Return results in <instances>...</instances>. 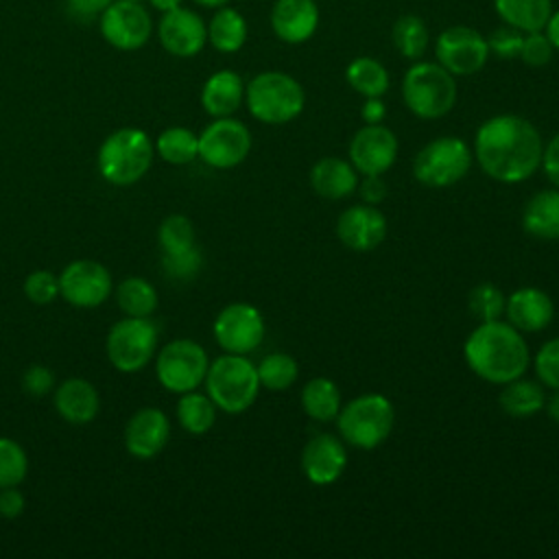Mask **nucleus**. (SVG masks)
Instances as JSON below:
<instances>
[{
    "label": "nucleus",
    "mask_w": 559,
    "mask_h": 559,
    "mask_svg": "<svg viewBox=\"0 0 559 559\" xmlns=\"http://www.w3.org/2000/svg\"><path fill=\"white\" fill-rule=\"evenodd\" d=\"M544 140L535 124L515 114L485 120L474 138V157L480 170L500 183H522L542 164Z\"/></svg>",
    "instance_id": "nucleus-1"
},
{
    "label": "nucleus",
    "mask_w": 559,
    "mask_h": 559,
    "mask_svg": "<svg viewBox=\"0 0 559 559\" xmlns=\"http://www.w3.org/2000/svg\"><path fill=\"white\" fill-rule=\"evenodd\" d=\"M467 367L489 384H507L522 378L531 365L526 338L509 321H480L463 345Z\"/></svg>",
    "instance_id": "nucleus-2"
},
{
    "label": "nucleus",
    "mask_w": 559,
    "mask_h": 559,
    "mask_svg": "<svg viewBox=\"0 0 559 559\" xmlns=\"http://www.w3.org/2000/svg\"><path fill=\"white\" fill-rule=\"evenodd\" d=\"M203 384L216 408L229 415L251 408L262 389L255 365L245 354L227 352L210 362Z\"/></svg>",
    "instance_id": "nucleus-3"
},
{
    "label": "nucleus",
    "mask_w": 559,
    "mask_h": 559,
    "mask_svg": "<svg viewBox=\"0 0 559 559\" xmlns=\"http://www.w3.org/2000/svg\"><path fill=\"white\" fill-rule=\"evenodd\" d=\"M155 144L146 131L124 127L105 138L98 148V173L114 186H131L140 181L153 164Z\"/></svg>",
    "instance_id": "nucleus-4"
},
{
    "label": "nucleus",
    "mask_w": 559,
    "mask_h": 559,
    "mask_svg": "<svg viewBox=\"0 0 559 559\" xmlns=\"http://www.w3.org/2000/svg\"><path fill=\"white\" fill-rule=\"evenodd\" d=\"M334 421L343 443L373 450L389 439L395 424V411L386 395L362 393L345 402Z\"/></svg>",
    "instance_id": "nucleus-5"
},
{
    "label": "nucleus",
    "mask_w": 559,
    "mask_h": 559,
    "mask_svg": "<svg viewBox=\"0 0 559 559\" xmlns=\"http://www.w3.org/2000/svg\"><path fill=\"white\" fill-rule=\"evenodd\" d=\"M245 103L255 120L264 124H286L304 111L306 94L290 74L269 70L249 81Z\"/></svg>",
    "instance_id": "nucleus-6"
},
{
    "label": "nucleus",
    "mask_w": 559,
    "mask_h": 559,
    "mask_svg": "<svg viewBox=\"0 0 559 559\" xmlns=\"http://www.w3.org/2000/svg\"><path fill=\"white\" fill-rule=\"evenodd\" d=\"M402 98L411 114L424 120L443 118L456 103V83L441 63L419 61L402 81Z\"/></svg>",
    "instance_id": "nucleus-7"
},
{
    "label": "nucleus",
    "mask_w": 559,
    "mask_h": 559,
    "mask_svg": "<svg viewBox=\"0 0 559 559\" xmlns=\"http://www.w3.org/2000/svg\"><path fill=\"white\" fill-rule=\"evenodd\" d=\"M474 153L456 135H441L421 146L413 159V175L428 188L459 183L472 168Z\"/></svg>",
    "instance_id": "nucleus-8"
},
{
    "label": "nucleus",
    "mask_w": 559,
    "mask_h": 559,
    "mask_svg": "<svg viewBox=\"0 0 559 559\" xmlns=\"http://www.w3.org/2000/svg\"><path fill=\"white\" fill-rule=\"evenodd\" d=\"M157 349V325L151 317H124L116 321L105 341L109 362L122 373L144 369Z\"/></svg>",
    "instance_id": "nucleus-9"
},
{
    "label": "nucleus",
    "mask_w": 559,
    "mask_h": 559,
    "mask_svg": "<svg viewBox=\"0 0 559 559\" xmlns=\"http://www.w3.org/2000/svg\"><path fill=\"white\" fill-rule=\"evenodd\" d=\"M210 367L207 352L192 338H175L157 352L155 376L170 393H188L203 384Z\"/></svg>",
    "instance_id": "nucleus-10"
},
{
    "label": "nucleus",
    "mask_w": 559,
    "mask_h": 559,
    "mask_svg": "<svg viewBox=\"0 0 559 559\" xmlns=\"http://www.w3.org/2000/svg\"><path fill=\"white\" fill-rule=\"evenodd\" d=\"M251 151V131L245 122L225 116L214 118L199 133V157L218 170L234 168L247 159Z\"/></svg>",
    "instance_id": "nucleus-11"
},
{
    "label": "nucleus",
    "mask_w": 559,
    "mask_h": 559,
    "mask_svg": "<svg viewBox=\"0 0 559 559\" xmlns=\"http://www.w3.org/2000/svg\"><path fill=\"white\" fill-rule=\"evenodd\" d=\"M214 341L227 354H251L264 341V317L262 312L245 301L225 306L212 325Z\"/></svg>",
    "instance_id": "nucleus-12"
},
{
    "label": "nucleus",
    "mask_w": 559,
    "mask_h": 559,
    "mask_svg": "<svg viewBox=\"0 0 559 559\" xmlns=\"http://www.w3.org/2000/svg\"><path fill=\"white\" fill-rule=\"evenodd\" d=\"M98 26L105 41L124 52L142 48L153 33L151 13L138 0H114L100 13Z\"/></svg>",
    "instance_id": "nucleus-13"
},
{
    "label": "nucleus",
    "mask_w": 559,
    "mask_h": 559,
    "mask_svg": "<svg viewBox=\"0 0 559 559\" xmlns=\"http://www.w3.org/2000/svg\"><path fill=\"white\" fill-rule=\"evenodd\" d=\"M111 288V273L96 260H74L59 273V297L76 308L100 306Z\"/></svg>",
    "instance_id": "nucleus-14"
},
{
    "label": "nucleus",
    "mask_w": 559,
    "mask_h": 559,
    "mask_svg": "<svg viewBox=\"0 0 559 559\" xmlns=\"http://www.w3.org/2000/svg\"><path fill=\"white\" fill-rule=\"evenodd\" d=\"M435 55L450 74L465 76L478 72L485 66L489 46L478 31L469 26H450L437 37Z\"/></svg>",
    "instance_id": "nucleus-15"
},
{
    "label": "nucleus",
    "mask_w": 559,
    "mask_h": 559,
    "mask_svg": "<svg viewBox=\"0 0 559 559\" xmlns=\"http://www.w3.org/2000/svg\"><path fill=\"white\" fill-rule=\"evenodd\" d=\"M347 153L360 175H384L397 159V138L384 124H365L354 133Z\"/></svg>",
    "instance_id": "nucleus-16"
},
{
    "label": "nucleus",
    "mask_w": 559,
    "mask_h": 559,
    "mask_svg": "<svg viewBox=\"0 0 559 559\" xmlns=\"http://www.w3.org/2000/svg\"><path fill=\"white\" fill-rule=\"evenodd\" d=\"M157 37L166 52L173 57H194L207 41V26L199 13L177 7L166 11L157 24Z\"/></svg>",
    "instance_id": "nucleus-17"
},
{
    "label": "nucleus",
    "mask_w": 559,
    "mask_h": 559,
    "mask_svg": "<svg viewBox=\"0 0 559 559\" xmlns=\"http://www.w3.org/2000/svg\"><path fill=\"white\" fill-rule=\"evenodd\" d=\"M336 236L352 251H373L386 238V218L378 205H349L336 221Z\"/></svg>",
    "instance_id": "nucleus-18"
},
{
    "label": "nucleus",
    "mask_w": 559,
    "mask_h": 559,
    "mask_svg": "<svg viewBox=\"0 0 559 559\" xmlns=\"http://www.w3.org/2000/svg\"><path fill=\"white\" fill-rule=\"evenodd\" d=\"M347 465V450L343 439L319 432L306 441L301 450V472L312 485H332L341 478Z\"/></svg>",
    "instance_id": "nucleus-19"
},
{
    "label": "nucleus",
    "mask_w": 559,
    "mask_h": 559,
    "mask_svg": "<svg viewBox=\"0 0 559 559\" xmlns=\"http://www.w3.org/2000/svg\"><path fill=\"white\" fill-rule=\"evenodd\" d=\"M170 439V419L155 406L135 411L124 426V448L135 459L157 456Z\"/></svg>",
    "instance_id": "nucleus-20"
},
{
    "label": "nucleus",
    "mask_w": 559,
    "mask_h": 559,
    "mask_svg": "<svg viewBox=\"0 0 559 559\" xmlns=\"http://www.w3.org/2000/svg\"><path fill=\"white\" fill-rule=\"evenodd\" d=\"M504 317L520 332H542L555 317V304L546 290L522 286L507 295Z\"/></svg>",
    "instance_id": "nucleus-21"
},
{
    "label": "nucleus",
    "mask_w": 559,
    "mask_h": 559,
    "mask_svg": "<svg viewBox=\"0 0 559 559\" xmlns=\"http://www.w3.org/2000/svg\"><path fill=\"white\" fill-rule=\"evenodd\" d=\"M319 24V9L312 0H277L271 11V26L286 44L310 39Z\"/></svg>",
    "instance_id": "nucleus-22"
},
{
    "label": "nucleus",
    "mask_w": 559,
    "mask_h": 559,
    "mask_svg": "<svg viewBox=\"0 0 559 559\" xmlns=\"http://www.w3.org/2000/svg\"><path fill=\"white\" fill-rule=\"evenodd\" d=\"M55 408L68 424L83 426L98 415L100 397L90 380L68 378L55 389Z\"/></svg>",
    "instance_id": "nucleus-23"
},
{
    "label": "nucleus",
    "mask_w": 559,
    "mask_h": 559,
    "mask_svg": "<svg viewBox=\"0 0 559 559\" xmlns=\"http://www.w3.org/2000/svg\"><path fill=\"white\" fill-rule=\"evenodd\" d=\"M310 186L312 190L330 201H341L356 192L358 188V170L352 162L341 157H321L310 168Z\"/></svg>",
    "instance_id": "nucleus-24"
},
{
    "label": "nucleus",
    "mask_w": 559,
    "mask_h": 559,
    "mask_svg": "<svg viewBox=\"0 0 559 559\" xmlns=\"http://www.w3.org/2000/svg\"><path fill=\"white\" fill-rule=\"evenodd\" d=\"M245 100V83L234 70H218L203 83L201 105L212 118H225L238 111Z\"/></svg>",
    "instance_id": "nucleus-25"
},
{
    "label": "nucleus",
    "mask_w": 559,
    "mask_h": 559,
    "mask_svg": "<svg viewBox=\"0 0 559 559\" xmlns=\"http://www.w3.org/2000/svg\"><path fill=\"white\" fill-rule=\"evenodd\" d=\"M522 227L528 236L559 240V188L539 190L526 201Z\"/></svg>",
    "instance_id": "nucleus-26"
},
{
    "label": "nucleus",
    "mask_w": 559,
    "mask_h": 559,
    "mask_svg": "<svg viewBox=\"0 0 559 559\" xmlns=\"http://www.w3.org/2000/svg\"><path fill=\"white\" fill-rule=\"evenodd\" d=\"M341 402V389L330 378H312L301 389V408L310 419L319 424L334 421L343 406Z\"/></svg>",
    "instance_id": "nucleus-27"
},
{
    "label": "nucleus",
    "mask_w": 559,
    "mask_h": 559,
    "mask_svg": "<svg viewBox=\"0 0 559 559\" xmlns=\"http://www.w3.org/2000/svg\"><path fill=\"white\" fill-rule=\"evenodd\" d=\"M546 404V391L544 384L537 380H526V378H515L507 384H502L500 391V408L515 419L531 417L539 413Z\"/></svg>",
    "instance_id": "nucleus-28"
},
{
    "label": "nucleus",
    "mask_w": 559,
    "mask_h": 559,
    "mask_svg": "<svg viewBox=\"0 0 559 559\" xmlns=\"http://www.w3.org/2000/svg\"><path fill=\"white\" fill-rule=\"evenodd\" d=\"M496 11L504 24L526 33L542 31L552 13L550 0H496Z\"/></svg>",
    "instance_id": "nucleus-29"
},
{
    "label": "nucleus",
    "mask_w": 559,
    "mask_h": 559,
    "mask_svg": "<svg viewBox=\"0 0 559 559\" xmlns=\"http://www.w3.org/2000/svg\"><path fill=\"white\" fill-rule=\"evenodd\" d=\"M216 404L210 400L207 393L188 391L181 393L175 415L179 426L190 435H205L216 424Z\"/></svg>",
    "instance_id": "nucleus-30"
},
{
    "label": "nucleus",
    "mask_w": 559,
    "mask_h": 559,
    "mask_svg": "<svg viewBox=\"0 0 559 559\" xmlns=\"http://www.w3.org/2000/svg\"><path fill=\"white\" fill-rule=\"evenodd\" d=\"M207 39L218 52H236L247 39L245 17L229 7H223L214 13L207 26Z\"/></svg>",
    "instance_id": "nucleus-31"
},
{
    "label": "nucleus",
    "mask_w": 559,
    "mask_h": 559,
    "mask_svg": "<svg viewBox=\"0 0 559 559\" xmlns=\"http://www.w3.org/2000/svg\"><path fill=\"white\" fill-rule=\"evenodd\" d=\"M116 301L127 317H151L159 304L155 286L140 275H129L120 282L116 288Z\"/></svg>",
    "instance_id": "nucleus-32"
},
{
    "label": "nucleus",
    "mask_w": 559,
    "mask_h": 559,
    "mask_svg": "<svg viewBox=\"0 0 559 559\" xmlns=\"http://www.w3.org/2000/svg\"><path fill=\"white\" fill-rule=\"evenodd\" d=\"M157 155L173 166H186L199 157V135L186 127H168L157 135Z\"/></svg>",
    "instance_id": "nucleus-33"
},
{
    "label": "nucleus",
    "mask_w": 559,
    "mask_h": 559,
    "mask_svg": "<svg viewBox=\"0 0 559 559\" xmlns=\"http://www.w3.org/2000/svg\"><path fill=\"white\" fill-rule=\"evenodd\" d=\"M345 79L352 85V90L362 94L365 98L382 96L389 90V72H386V68L380 61L371 59V57H356L347 66Z\"/></svg>",
    "instance_id": "nucleus-34"
},
{
    "label": "nucleus",
    "mask_w": 559,
    "mask_h": 559,
    "mask_svg": "<svg viewBox=\"0 0 559 559\" xmlns=\"http://www.w3.org/2000/svg\"><path fill=\"white\" fill-rule=\"evenodd\" d=\"M258 378L260 386L269 391H286L293 386L299 378V365L290 354L284 352H271L266 354L258 365Z\"/></svg>",
    "instance_id": "nucleus-35"
},
{
    "label": "nucleus",
    "mask_w": 559,
    "mask_h": 559,
    "mask_svg": "<svg viewBox=\"0 0 559 559\" xmlns=\"http://www.w3.org/2000/svg\"><path fill=\"white\" fill-rule=\"evenodd\" d=\"M393 44L406 59H419L428 48V28L417 15H402L393 26Z\"/></svg>",
    "instance_id": "nucleus-36"
},
{
    "label": "nucleus",
    "mask_w": 559,
    "mask_h": 559,
    "mask_svg": "<svg viewBox=\"0 0 559 559\" xmlns=\"http://www.w3.org/2000/svg\"><path fill=\"white\" fill-rule=\"evenodd\" d=\"M157 240L162 247L164 255H175V253H183L194 245V225L188 216L183 214H170L162 221L159 231H157Z\"/></svg>",
    "instance_id": "nucleus-37"
},
{
    "label": "nucleus",
    "mask_w": 559,
    "mask_h": 559,
    "mask_svg": "<svg viewBox=\"0 0 559 559\" xmlns=\"http://www.w3.org/2000/svg\"><path fill=\"white\" fill-rule=\"evenodd\" d=\"M507 295L491 282L476 284L467 295V308L474 319L480 321H493L504 314Z\"/></svg>",
    "instance_id": "nucleus-38"
},
{
    "label": "nucleus",
    "mask_w": 559,
    "mask_h": 559,
    "mask_svg": "<svg viewBox=\"0 0 559 559\" xmlns=\"http://www.w3.org/2000/svg\"><path fill=\"white\" fill-rule=\"evenodd\" d=\"M28 472V456L24 448L11 439L0 437V489L2 487H17Z\"/></svg>",
    "instance_id": "nucleus-39"
},
{
    "label": "nucleus",
    "mask_w": 559,
    "mask_h": 559,
    "mask_svg": "<svg viewBox=\"0 0 559 559\" xmlns=\"http://www.w3.org/2000/svg\"><path fill=\"white\" fill-rule=\"evenodd\" d=\"M533 367L537 380L552 389L559 391V336L546 341L533 356Z\"/></svg>",
    "instance_id": "nucleus-40"
},
{
    "label": "nucleus",
    "mask_w": 559,
    "mask_h": 559,
    "mask_svg": "<svg viewBox=\"0 0 559 559\" xmlns=\"http://www.w3.org/2000/svg\"><path fill=\"white\" fill-rule=\"evenodd\" d=\"M24 295L33 304H39V306L50 304L52 299L59 297V275L46 269L28 273L24 280Z\"/></svg>",
    "instance_id": "nucleus-41"
},
{
    "label": "nucleus",
    "mask_w": 559,
    "mask_h": 559,
    "mask_svg": "<svg viewBox=\"0 0 559 559\" xmlns=\"http://www.w3.org/2000/svg\"><path fill=\"white\" fill-rule=\"evenodd\" d=\"M522 41H524V35L520 33V28L507 24L491 33V37L487 39V46H489V52L502 59H513V57H520Z\"/></svg>",
    "instance_id": "nucleus-42"
},
{
    "label": "nucleus",
    "mask_w": 559,
    "mask_h": 559,
    "mask_svg": "<svg viewBox=\"0 0 559 559\" xmlns=\"http://www.w3.org/2000/svg\"><path fill=\"white\" fill-rule=\"evenodd\" d=\"M552 44L546 35H542V31H535V33H528L522 41V50H520V57L526 66H546L550 59H552Z\"/></svg>",
    "instance_id": "nucleus-43"
},
{
    "label": "nucleus",
    "mask_w": 559,
    "mask_h": 559,
    "mask_svg": "<svg viewBox=\"0 0 559 559\" xmlns=\"http://www.w3.org/2000/svg\"><path fill=\"white\" fill-rule=\"evenodd\" d=\"M201 253L197 247L183 251V253H175V255H164V271L170 275V277H177V280H190L199 273L201 269Z\"/></svg>",
    "instance_id": "nucleus-44"
},
{
    "label": "nucleus",
    "mask_w": 559,
    "mask_h": 559,
    "mask_svg": "<svg viewBox=\"0 0 559 559\" xmlns=\"http://www.w3.org/2000/svg\"><path fill=\"white\" fill-rule=\"evenodd\" d=\"M55 386V373L46 365H31L22 376V389L33 397H44Z\"/></svg>",
    "instance_id": "nucleus-45"
},
{
    "label": "nucleus",
    "mask_w": 559,
    "mask_h": 559,
    "mask_svg": "<svg viewBox=\"0 0 559 559\" xmlns=\"http://www.w3.org/2000/svg\"><path fill=\"white\" fill-rule=\"evenodd\" d=\"M539 168L544 170L546 179L559 188V133H555L550 138L548 144H544V153H542V164Z\"/></svg>",
    "instance_id": "nucleus-46"
},
{
    "label": "nucleus",
    "mask_w": 559,
    "mask_h": 559,
    "mask_svg": "<svg viewBox=\"0 0 559 559\" xmlns=\"http://www.w3.org/2000/svg\"><path fill=\"white\" fill-rule=\"evenodd\" d=\"M358 190L365 203L378 205L386 197V183L382 175H362V181H358Z\"/></svg>",
    "instance_id": "nucleus-47"
},
{
    "label": "nucleus",
    "mask_w": 559,
    "mask_h": 559,
    "mask_svg": "<svg viewBox=\"0 0 559 559\" xmlns=\"http://www.w3.org/2000/svg\"><path fill=\"white\" fill-rule=\"evenodd\" d=\"M26 502L24 496L17 487H2L0 489V515L7 520H13L17 515H22Z\"/></svg>",
    "instance_id": "nucleus-48"
},
{
    "label": "nucleus",
    "mask_w": 559,
    "mask_h": 559,
    "mask_svg": "<svg viewBox=\"0 0 559 559\" xmlns=\"http://www.w3.org/2000/svg\"><path fill=\"white\" fill-rule=\"evenodd\" d=\"M114 0H68V7L79 17L100 15Z\"/></svg>",
    "instance_id": "nucleus-49"
},
{
    "label": "nucleus",
    "mask_w": 559,
    "mask_h": 559,
    "mask_svg": "<svg viewBox=\"0 0 559 559\" xmlns=\"http://www.w3.org/2000/svg\"><path fill=\"white\" fill-rule=\"evenodd\" d=\"M360 116L367 124H380L386 116V107L384 103L380 100V96H373V98H367L362 109H360Z\"/></svg>",
    "instance_id": "nucleus-50"
},
{
    "label": "nucleus",
    "mask_w": 559,
    "mask_h": 559,
    "mask_svg": "<svg viewBox=\"0 0 559 559\" xmlns=\"http://www.w3.org/2000/svg\"><path fill=\"white\" fill-rule=\"evenodd\" d=\"M544 28H546V37L550 39L552 48L559 50V11L550 13V17H548V22H546Z\"/></svg>",
    "instance_id": "nucleus-51"
},
{
    "label": "nucleus",
    "mask_w": 559,
    "mask_h": 559,
    "mask_svg": "<svg viewBox=\"0 0 559 559\" xmlns=\"http://www.w3.org/2000/svg\"><path fill=\"white\" fill-rule=\"evenodd\" d=\"M544 408H546L548 417H550L555 424H559V391H555L550 397H546Z\"/></svg>",
    "instance_id": "nucleus-52"
},
{
    "label": "nucleus",
    "mask_w": 559,
    "mask_h": 559,
    "mask_svg": "<svg viewBox=\"0 0 559 559\" xmlns=\"http://www.w3.org/2000/svg\"><path fill=\"white\" fill-rule=\"evenodd\" d=\"M148 2H151L153 9H157V11H162V13L181 7V0H148Z\"/></svg>",
    "instance_id": "nucleus-53"
},
{
    "label": "nucleus",
    "mask_w": 559,
    "mask_h": 559,
    "mask_svg": "<svg viewBox=\"0 0 559 559\" xmlns=\"http://www.w3.org/2000/svg\"><path fill=\"white\" fill-rule=\"evenodd\" d=\"M201 7H225L229 0H194Z\"/></svg>",
    "instance_id": "nucleus-54"
},
{
    "label": "nucleus",
    "mask_w": 559,
    "mask_h": 559,
    "mask_svg": "<svg viewBox=\"0 0 559 559\" xmlns=\"http://www.w3.org/2000/svg\"><path fill=\"white\" fill-rule=\"evenodd\" d=\"M138 2H140V0H138Z\"/></svg>",
    "instance_id": "nucleus-55"
}]
</instances>
